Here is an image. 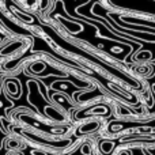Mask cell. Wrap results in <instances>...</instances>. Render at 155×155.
I'll use <instances>...</instances> for the list:
<instances>
[{
  "mask_svg": "<svg viewBox=\"0 0 155 155\" xmlns=\"http://www.w3.org/2000/svg\"><path fill=\"white\" fill-rule=\"evenodd\" d=\"M99 125H101L99 123H93V121H90V123H88L87 125L80 127V128H79V134H87V132H94V131H97V129L99 128Z\"/></svg>",
  "mask_w": 155,
  "mask_h": 155,
  "instance_id": "6da1fadb",
  "label": "cell"
}]
</instances>
